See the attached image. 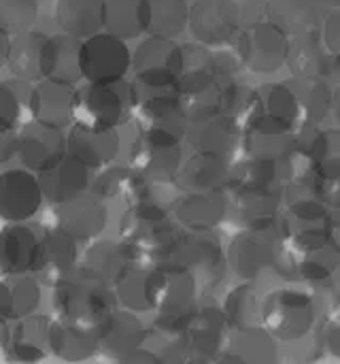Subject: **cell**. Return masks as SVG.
<instances>
[{
	"mask_svg": "<svg viewBox=\"0 0 340 364\" xmlns=\"http://www.w3.org/2000/svg\"><path fill=\"white\" fill-rule=\"evenodd\" d=\"M228 264L245 282H258L268 275L298 279V256L279 237L277 230L245 228L228 247Z\"/></svg>",
	"mask_w": 340,
	"mask_h": 364,
	"instance_id": "1",
	"label": "cell"
},
{
	"mask_svg": "<svg viewBox=\"0 0 340 364\" xmlns=\"http://www.w3.org/2000/svg\"><path fill=\"white\" fill-rule=\"evenodd\" d=\"M51 305L57 318L98 331L115 311V288L87 267H77L68 277L53 286Z\"/></svg>",
	"mask_w": 340,
	"mask_h": 364,
	"instance_id": "2",
	"label": "cell"
},
{
	"mask_svg": "<svg viewBox=\"0 0 340 364\" xmlns=\"http://www.w3.org/2000/svg\"><path fill=\"white\" fill-rule=\"evenodd\" d=\"M177 235L172 215L153 198L130 205L119 220V237L130 250L134 264L155 267L166 262Z\"/></svg>",
	"mask_w": 340,
	"mask_h": 364,
	"instance_id": "3",
	"label": "cell"
},
{
	"mask_svg": "<svg viewBox=\"0 0 340 364\" xmlns=\"http://www.w3.org/2000/svg\"><path fill=\"white\" fill-rule=\"evenodd\" d=\"M132 115L141 130H166L185 136L187 107L170 77H134Z\"/></svg>",
	"mask_w": 340,
	"mask_h": 364,
	"instance_id": "4",
	"label": "cell"
},
{
	"mask_svg": "<svg viewBox=\"0 0 340 364\" xmlns=\"http://www.w3.org/2000/svg\"><path fill=\"white\" fill-rule=\"evenodd\" d=\"M262 326L281 343H300L319 328L317 303L300 288H275L262 299Z\"/></svg>",
	"mask_w": 340,
	"mask_h": 364,
	"instance_id": "5",
	"label": "cell"
},
{
	"mask_svg": "<svg viewBox=\"0 0 340 364\" xmlns=\"http://www.w3.org/2000/svg\"><path fill=\"white\" fill-rule=\"evenodd\" d=\"M287 205L279 215V235L296 252H313L334 239L332 211L322 194L285 196Z\"/></svg>",
	"mask_w": 340,
	"mask_h": 364,
	"instance_id": "6",
	"label": "cell"
},
{
	"mask_svg": "<svg viewBox=\"0 0 340 364\" xmlns=\"http://www.w3.org/2000/svg\"><path fill=\"white\" fill-rule=\"evenodd\" d=\"M132 113V83L119 81H87L75 90L72 124L104 130L119 126Z\"/></svg>",
	"mask_w": 340,
	"mask_h": 364,
	"instance_id": "7",
	"label": "cell"
},
{
	"mask_svg": "<svg viewBox=\"0 0 340 364\" xmlns=\"http://www.w3.org/2000/svg\"><path fill=\"white\" fill-rule=\"evenodd\" d=\"M2 158H15L23 168L34 173L51 168L68 154V143L62 128L47 126L36 119L23 126L21 130L2 132Z\"/></svg>",
	"mask_w": 340,
	"mask_h": 364,
	"instance_id": "8",
	"label": "cell"
},
{
	"mask_svg": "<svg viewBox=\"0 0 340 364\" xmlns=\"http://www.w3.org/2000/svg\"><path fill=\"white\" fill-rule=\"evenodd\" d=\"M181 164V136L172 132L141 130L130 145V166L153 183H172Z\"/></svg>",
	"mask_w": 340,
	"mask_h": 364,
	"instance_id": "9",
	"label": "cell"
},
{
	"mask_svg": "<svg viewBox=\"0 0 340 364\" xmlns=\"http://www.w3.org/2000/svg\"><path fill=\"white\" fill-rule=\"evenodd\" d=\"M166 262L187 267L207 286H217L228 271V252L213 230L179 232L170 245Z\"/></svg>",
	"mask_w": 340,
	"mask_h": 364,
	"instance_id": "10",
	"label": "cell"
},
{
	"mask_svg": "<svg viewBox=\"0 0 340 364\" xmlns=\"http://www.w3.org/2000/svg\"><path fill=\"white\" fill-rule=\"evenodd\" d=\"M243 66L251 73L266 75L279 70L287 60L290 34L281 30L273 19L245 26L234 41Z\"/></svg>",
	"mask_w": 340,
	"mask_h": 364,
	"instance_id": "11",
	"label": "cell"
},
{
	"mask_svg": "<svg viewBox=\"0 0 340 364\" xmlns=\"http://www.w3.org/2000/svg\"><path fill=\"white\" fill-rule=\"evenodd\" d=\"M198 296V277L183 264L160 262L149 271V299L155 314L194 311Z\"/></svg>",
	"mask_w": 340,
	"mask_h": 364,
	"instance_id": "12",
	"label": "cell"
},
{
	"mask_svg": "<svg viewBox=\"0 0 340 364\" xmlns=\"http://www.w3.org/2000/svg\"><path fill=\"white\" fill-rule=\"evenodd\" d=\"M232 326L226 318L224 307L202 305L196 309L181 346L190 363H209L219 360L230 346Z\"/></svg>",
	"mask_w": 340,
	"mask_h": 364,
	"instance_id": "13",
	"label": "cell"
},
{
	"mask_svg": "<svg viewBox=\"0 0 340 364\" xmlns=\"http://www.w3.org/2000/svg\"><path fill=\"white\" fill-rule=\"evenodd\" d=\"M132 66L126 38L96 32L81 43V75L87 81H119Z\"/></svg>",
	"mask_w": 340,
	"mask_h": 364,
	"instance_id": "14",
	"label": "cell"
},
{
	"mask_svg": "<svg viewBox=\"0 0 340 364\" xmlns=\"http://www.w3.org/2000/svg\"><path fill=\"white\" fill-rule=\"evenodd\" d=\"M185 139L194 151H211L232 158L238 147H243V126L234 117L213 109L190 117Z\"/></svg>",
	"mask_w": 340,
	"mask_h": 364,
	"instance_id": "15",
	"label": "cell"
},
{
	"mask_svg": "<svg viewBox=\"0 0 340 364\" xmlns=\"http://www.w3.org/2000/svg\"><path fill=\"white\" fill-rule=\"evenodd\" d=\"M190 28L200 43L221 47L236 41L243 23L234 0H194L190 6Z\"/></svg>",
	"mask_w": 340,
	"mask_h": 364,
	"instance_id": "16",
	"label": "cell"
},
{
	"mask_svg": "<svg viewBox=\"0 0 340 364\" xmlns=\"http://www.w3.org/2000/svg\"><path fill=\"white\" fill-rule=\"evenodd\" d=\"M285 64L294 77H324L340 83V53L326 45L319 28L290 36Z\"/></svg>",
	"mask_w": 340,
	"mask_h": 364,
	"instance_id": "17",
	"label": "cell"
},
{
	"mask_svg": "<svg viewBox=\"0 0 340 364\" xmlns=\"http://www.w3.org/2000/svg\"><path fill=\"white\" fill-rule=\"evenodd\" d=\"M228 192L245 228H262V230L279 232V215L283 211V198H285V192L281 188L236 186L230 188Z\"/></svg>",
	"mask_w": 340,
	"mask_h": 364,
	"instance_id": "18",
	"label": "cell"
},
{
	"mask_svg": "<svg viewBox=\"0 0 340 364\" xmlns=\"http://www.w3.org/2000/svg\"><path fill=\"white\" fill-rule=\"evenodd\" d=\"M45 194L40 179L28 168H9L0 179V213L4 222H26L36 215Z\"/></svg>",
	"mask_w": 340,
	"mask_h": 364,
	"instance_id": "19",
	"label": "cell"
},
{
	"mask_svg": "<svg viewBox=\"0 0 340 364\" xmlns=\"http://www.w3.org/2000/svg\"><path fill=\"white\" fill-rule=\"evenodd\" d=\"M77 239L72 235H68L60 226L53 230H45L40 237L32 275L43 286L53 288L77 269Z\"/></svg>",
	"mask_w": 340,
	"mask_h": 364,
	"instance_id": "20",
	"label": "cell"
},
{
	"mask_svg": "<svg viewBox=\"0 0 340 364\" xmlns=\"http://www.w3.org/2000/svg\"><path fill=\"white\" fill-rule=\"evenodd\" d=\"M172 77L179 94L183 98L198 96L217 85L213 70V51L204 43H183L177 45Z\"/></svg>",
	"mask_w": 340,
	"mask_h": 364,
	"instance_id": "21",
	"label": "cell"
},
{
	"mask_svg": "<svg viewBox=\"0 0 340 364\" xmlns=\"http://www.w3.org/2000/svg\"><path fill=\"white\" fill-rule=\"evenodd\" d=\"M232 166L234 164L230 162V156L196 151L181 164L175 183L181 192H228Z\"/></svg>",
	"mask_w": 340,
	"mask_h": 364,
	"instance_id": "22",
	"label": "cell"
},
{
	"mask_svg": "<svg viewBox=\"0 0 340 364\" xmlns=\"http://www.w3.org/2000/svg\"><path fill=\"white\" fill-rule=\"evenodd\" d=\"M92 171H94L92 166H87L72 154H66L57 164L38 173L45 198L51 205L60 207L77 196L87 194L92 190V181H94Z\"/></svg>",
	"mask_w": 340,
	"mask_h": 364,
	"instance_id": "23",
	"label": "cell"
},
{
	"mask_svg": "<svg viewBox=\"0 0 340 364\" xmlns=\"http://www.w3.org/2000/svg\"><path fill=\"white\" fill-rule=\"evenodd\" d=\"M106 203L94 192L77 196L60 205L55 213V224L72 235L77 241H92L106 228Z\"/></svg>",
	"mask_w": 340,
	"mask_h": 364,
	"instance_id": "24",
	"label": "cell"
},
{
	"mask_svg": "<svg viewBox=\"0 0 340 364\" xmlns=\"http://www.w3.org/2000/svg\"><path fill=\"white\" fill-rule=\"evenodd\" d=\"M49 326L51 320L47 316H26L13 320L11 326H4L2 348L11 360L34 363L45 358V350L49 348Z\"/></svg>",
	"mask_w": 340,
	"mask_h": 364,
	"instance_id": "25",
	"label": "cell"
},
{
	"mask_svg": "<svg viewBox=\"0 0 340 364\" xmlns=\"http://www.w3.org/2000/svg\"><path fill=\"white\" fill-rule=\"evenodd\" d=\"M175 220L185 230H215L228 213L226 190L217 192H183L175 203Z\"/></svg>",
	"mask_w": 340,
	"mask_h": 364,
	"instance_id": "26",
	"label": "cell"
},
{
	"mask_svg": "<svg viewBox=\"0 0 340 364\" xmlns=\"http://www.w3.org/2000/svg\"><path fill=\"white\" fill-rule=\"evenodd\" d=\"M340 0H268V19L290 36L322 28Z\"/></svg>",
	"mask_w": 340,
	"mask_h": 364,
	"instance_id": "27",
	"label": "cell"
},
{
	"mask_svg": "<svg viewBox=\"0 0 340 364\" xmlns=\"http://www.w3.org/2000/svg\"><path fill=\"white\" fill-rule=\"evenodd\" d=\"M40 232L23 222H11L0 235V269L4 275H28L34 269Z\"/></svg>",
	"mask_w": 340,
	"mask_h": 364,
	"instance_id": "28",
	"label": "cell"
},
{
	"mask_svg": "<svg viewBox=\"0 0 340 364\" xmlns=\"http://www.w3.org/2000/svg\"><path fill=\"white\" fill-rule=\"evenodd\" d=\"M72 98H75L72 85L45 79V81H38L28 92V109L36 122L55 126V128H64L75 122L72 119Z\"/></svg>",
	"mask_w": 340,
	"mask_h": 364,
	"instance_id": "29",
	"label": "cell"
},
{
	"mask_svg": "<svg viewBox=\"0 0 340 364\" xmlns=\"http://www.w3.org/2000/svg\"><path fill=\"white\" fill-rule=\"evenodd\" d=\"M81 43L79 36L60 32L53 36H47L45 47H43V77L75 85L83 75H81Z\"/></svg>",
	"mask_w": 340,
	"mask_h": 364,
	"instance_id": "30",
	"label": "cell"
},
{
	"mask_svg": "<svg viewBox=\"0 0 340 364\" xmlns=\"http://www.w3.org/2000/svg\"><path fill=\"white\" fill-rule=\"evenodd\" d=\"M66 143L68 154H72L92 168L109 166L119 154V134L115 128L94 130L72 124V128L66 134Z\"/></svg>",
	"mask_w": 340,
	"mask_h": 364,
	"instance_id": "31",
	"label": "cell"
},
{
	"mask_svg": "<svg viewBox=\"0 0 340 364\" xmlns=\"http://www.w3.org/2000/svg\"><path fill=\"white\" fill-rule=\"evenodd\" d=\"M147 339V328L136 316V311L124 309L115 311L100 328H98V348L106 356L121 358L124 354L136 350Z\"/></svg>",
	"mask_w": 340,
	"mask_h": 364,
	"instance_id": "32",
	"label": "cell"
},
{
	"mask_svg": "<svg viewBox=\"0 0 340 364\" xmlns=\"http://www.w3.org/2000/svg\"><path fill=\"white\" fill-rule=\"evenodd\" d=\"M256 94H258V107L253 117L256 115L270 117L283 126L294 128L296 132H300L307 126L302 107L290 83H262L260 87H256Z\"/></svg>",
	"mask_w": 340,
	"mask_h": 364,
	"instance_id": "33",
	"label": "cell"
},
{
	"mask_svg": "<svg viewBox=\"0 0 340 364\" xmlns=\"http://www.w3.org/2000/svg\"><path fill=\"white\" fill-rule=\"evenodd\" d=\"M49 350L53 352V356L68 363L87 360L100 350L98 331L57 318L49 326Z\"/></svg>",
	"mask_w": 340,
	"mask_h": 364,
	"instance_id": "34",
	"label": "cell"
},
{
	"mask_svg": "<svg viewBox=\"0 0 340 364\" xmlns=\"http://www.w3.org/2000/svg\"><path fill=\"white\" fill-rule=\"evenodd\" d=\"M141 17L145 34L175 38L190 23V4L187 0H143Z\"/></svg>",
	"mask_w": 340,
	"mask_h": 364,
	"instance_id": "35",
	"label": "cell"
},
{
	"mask_svg": "<svg viewBox=\"0 0 340 364\" xmlns=\"http://www.w3.org/2000/svg\"><path fill=\"white\" fill-rule=\"evenodd\" d=\"M307 126H322L334 107V83L324 77H292Z\"/></svg>",
	"mask_w": 340,
	"mask_h": 364,
	"instance_id": "36",
	"label": "cell"
},
{
	"mask_svg": "<svg viewBox=\"0 0 340 364\" xmlns=\"http://www.w3.org/2000/svg\"><path fill=\"white\" fill-rule=\"evenodd\" d=\"M340 245L336 237L313 252L298 254V279L309 284L313 290H332L339 275Z\"/></svg>",
	"mask_w": 340,
	"mask_h": 364,
	"instance_id": "37",
	"label": "cell"
},
{
	"mask_svg": "<svg viewBox=\"0 0 340 364\" xmlns=\"http://www.w3.org/2000/svg\"><path fill=\"white\" fill-rule=\"evenodd\" d=\"M40 305V282L28 275H6L0 286L2 320H19L32 316Z\"/></svg>",
	"mask_w": 340,
	"mask_h": 364,
	"instance_id": "38",
	"label": "cell"
},
{
	"mask_svg": "<svg viewBox=\"0 0 340 364\" xmlns=\"http://www.w3.org/2000/svg\"><path fill=\"white\" fill-rule=\"evenodd\" d=\"M298 139L307 145L322 179L340 177V128L305 126Z\"/></svg>",
	"mask_w": 340,
	"mask_h": 364,
	"instance_id": "39",
	"label": "cell"
},
{
	"mask_svg": "<svg viewBox=\"0 0 340 364\" xmlns=\"http://www.w3.org/2000/svg\"><path fill=\"white\" fill-rule=\"evenodd\" d=\"M175 38L147 34V38L136 47L132 55V66L136 77H172V62L177 53Z\"/></svg>",
	"mask_w": 340,
	"mask_h": 364,
	"instance_id": "40",
	"label": "cell"
},
{
	"mask_svg": "<svg viewBox=\"0 0 340 364\" xmlns=\"http://www.w3.org/2000/svg\"><path fill=\"white\" fill-rule=\"evenodd\" d=\"M104 0H57L55 21L68 34L87 38L102 28Z\"/></svg>",
	"mask_w": 340,
	"mask_h": 364,
	"instance_id": "41",
	"label": "cell"
},
{
	"mask_svg": "<svg viewBox=\"0 0 340 364\" xmlns=\"http://www.w3.org/2000/svg\"><path fill=\"white\" fill-rule=\"evenodd\" d=\"M224 311L234 333L262 326V299L256 282H243L241 286L232 288L226 294Z\"/></svg>",
	"mask_w": 340,
	"mask_h": 364,
	"instance_id": "42",
	"label": "cell"
},
{
	"mask_svg": "<svg viewBox=\"0 0 340 364\" xmlns=\"http://www.w3.org/2000/svg\"><path fill=\"white\" fill-rule=\"evenodd\" d=\"M279 358L277 354V339L264 328H251L236 333L230 337V346L224 352L219 360L224 363H275Z\"/></svg>",
	"mask_w": 340,
	"mask_h": 364,
	"instance_id": "43",
	"label": "cell"
},
{
	"mask_svg": "<svg viewBox=\"0 0 340 364\" xmlns=\"http://www.w3.org/2000/svg\"><path fill=\"white\" fill-rule=\"evenodd\" d=\"M47 36L40 32H19L13 34V43H11V53L6 60L9 70L23 81H32L43 77V47H45Z\"/></svg>",
	"mask_w": 340,
	"mask_h": 364,
	"instance_id": "44",
	"label": "cell"
},
{
	"mask_svg": "<svg viewBox=\"0 0 340 364\" xmlns=\"http://www.w3.org/2000/svg\"><path fill=\"white\" fill-rule=\"evenodd\" d=\"M134 264V258L126 243H115V241H96L87 247L85 252V262L83 267L92 269L96 275H100L104 282L111 286L117 284V279Z\"/></svg>",
	"mask_w": 340,
	"mask_h": 364,
	"instance_id": "45",
	"label": "cell"
},
{
	"mask_svg": "<svg viewBox=\"0 0 340 364\" xmlns=\"http://www.w3.org/2000/svg\"><path fill=\"white\" fill-rule=\"evenodd\" d=\"M215 94H217V109L221 113L234 117L245 130V126L251 122L256 107H258L256 87L243 83L241 79H234L228 83H217Z\"/></svg>",
	"mask_w": 340,
	"mask_h": 364,
	"instance_id": "46",
	"label": "cell"
},
{
	"mask_svg": "<svg viewBox=\"0 0 340 364\" xmlns=\"http://www.w3.org/2000/svg\"><path fill=\"white\" fill-rule=\"evenodd\" d=\"M149 267L143 264H132L113 286L119 305L124 309L143 314V311H153L151 299H149Z\"/></svg>",
	"mask_w": 340,
	"mask_h": 364,
	"instance_id": "47",
	"label": "cell"
},
{
	"mask_svg": "<svg viewBox=\"0 0 340 364\" xmlns=\"http://www.w3.org/2000/svg\"><path fill=\"white\" fill-rule=\"evenodd\" d=\"M141 6L143 0H104V9H102L104 30L121 38H136L138 34L145 32Z\"/></svg>",
	"mask_w": 340,
	"mask_h": 364,
	"instance_id": "48",
	"label": "cell"
},
{
	"mask_svg": "<svg viewBox=\"0 0 340 364\" xmlns=\"http://www.w3.org/2000/svg\"><path fill=\"white\" fill-rule=\"evenodd\" d=\"M38 17V0H0L2 30L11 34L26 32Z\"/></svg>",
	"mask_w": 340,
	"mask_h": 364,
	"instance_id": "49",
	"label": "cell"
},
{
	"mask_svg": "<svg viewBox=\"0 0 340 364\" xmlns=\"http://www.w3.org/2000/svg\"><path fill=\"white\" fill-rule=\"evenodd\" d=\"M241 68H245V66H243V60H241L236 45L234 47L221 45L219 49L213 51V70H215L217 83H228V81L238 79Z\"/></svg>",
	"mask_w": 340,
	"mask_h": 364,
	"instance_id": "50",
	"label": "cell"
},
{
	"mask_svg": "<svg viewBox=\"0 0 340 364\" xmlns=\"http://www.w3.org/2000/svg\"><path fill=\"white\" fill-rule=\"evenodd\" d=\"M21 115V98L17 92V85L11 81H4L0 85V117H2V132H13L17 126V119Z\"/></svg>",
	"mask_w": 340,
	"mask_h": 364,
	"instance_id": "51",
	"label": "cell"
},
{
	"mask_svg": "<svg viewBox=\"0 0 340 364\" xmlns=\"http://www.w3.org/2000/svg\"><path fill=\"white\" fill-rule=\"evenodd\" d=\"M234 4L238 9L243 28L268 17V0H234Z\"/></svg>",
	"mask_w": 340,
	"mask_h": 364,
	"instance_id": "52",
	"label": "cell"
},
{
	"mask_svg": "<svg viewBox=\"0 0 340 364\" xmlns=\"http://www.w3.org/2000/svg\"><path fill=\"white\" fill-rule=\"evenodd\" d=\"M322 36L326 41V45L334 51V53H340V6H336L328 17L326 21L322 23Z\"/></svg>",
	"mask_w": 340,
	"mask_h": 364,
	"instance_id": "53",
	"label": "cell"
},
{
	"mask_svg": "<svg viewBox=\"0 0 340 364\" xmlns=\"http://www.w3.org/2000/svg\"><path fill=\"white\" fill-rule=\"evenodd\" d=\"M324 343L330 354L340 358V309L324 324Z\"/></svg>",
	"mask_w": 340,
	"mask_h": 364,
	"instance_id": "54",
	"label": "cell"
},
{
	"mask_svg": "<svg viewBox=\"0 0 340 364\" xmlns=\"http://www.w3.org/2000/svg\"><path fill=\"white\" fill-rule=\"evenodd\" d=\"M322 198L328 203L330 209H339L340 207V177L334 179H326L322 183Z\"/></svg>",
	"mask_w": 340,
	"mask_h": 364,
	"instance_id": "55",
	"label": "cell"
},
{
	"mask_svg": "<svg viewBox=\"0 0 340 364\" xmlns=\"http://www.w3.org/2000/svg\"><path fill=\"white\" fill-rule=\"evenodd\" d=\"M119 360H121V363H162V356H158L155 352H149L147 348L141 346V348H136V350L124 354Z\"/></svg>",
	"mask_w": 340,
	"mask_h": 364,
	"instance_id": "56",
	"label": "cell"
},
{
	"mask_svg": "<svg viewBox=\"0 0 340 364\" xmlns=\"http://www.w3.org/2000/svg\"><path fill=\"white\" fill-rule=\"evenodd\" d=\"M332 211V224H334V237L340 239V207L339 209H330Z\"/></svg>",
	"mask_w": 340,
	"mask_h": 364,
	"instance_id": "57",
	"label": "cell"
},
{
	"mask_svg": "<svg viewBox=\"0 0 340 364\" xmlns=\"http://www.w3.org/2000/svg\"><path fill=\"white\" fill-rule=\"evenodd\" d=\"M332 111L336 115V122L340 124V83L336 85V90H334V107H332Z\"/></svg>",
	"mask_w": 340,
	"mask_h": 364,
	"instance_id": "58",
	"label": "cell"
},
{
	"mask_svg": "<svg viewBox=\"0 0 340 364\" xmlns=\"http://www.w3.org/2000/svg\"><path fill=\"white\" fill-rule=\"evenodd\" d=\"M339 241V245H340V239H336ZM339 275H340V258H339Z\"/></svg>",
	"mask_w": 340,
	"mask_h": 364,
	"instance_id": "59",
	"label": "cell"
}]
</instances>
